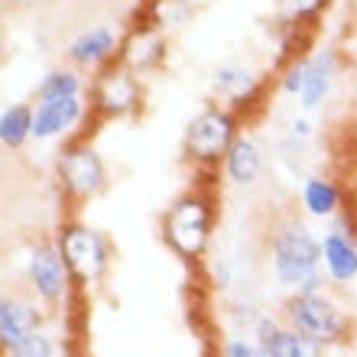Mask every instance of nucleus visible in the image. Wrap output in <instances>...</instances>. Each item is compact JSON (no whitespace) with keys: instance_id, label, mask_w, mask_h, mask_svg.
I'll list each match as a JSON object with an SVG mask.
<instances>
[{"instance_id":"393cba45","label":"nucleus","mask_w":357,"mask_h":357,"mask_svg":"<svg viewBox=\"0 0 357 357\" xmlns=\"http://www.w3.org/2000/svg\"><path fill=\"white\" fill-rule=\"evenodd\" d=\"M354 133H357V127H354Z\"/></svg>"},{"instance_id":"6e6552de","label":"nucleus","mask_w":357,"mask_h":357,"mask_svg":"<svg viewBox=\"0 0 357 357\" xmlns=\"http://www.w3.org/2000/svg\"><path fill=\"white\" fill-rule=\"evenodd\" d=\"M26 286L29 296H36L46 309H59L66 305L68 296L78 289L68 264L59 254L56 241H39V244L29 247L26 254Z\"/></svg>"},{"instance_id":"2eb2a0df","label":"nucleus","mask_w":357,"mask_h":357,"mask_svg":"<svg viewBox=\"0 0 357 357\" xmlns=\"http://www.w3.org/2000/svg\"><path fill=\"white\" fill-rule=\"evenodd\" d=\"M299 205L315 221H331L344 211V192L331 176H309L299 188Z\"/></svg>"},{"instance_id":"0eeeda50","label":"nucleus","mask_w":357,"mask_h":357,"mask_svg":"<svg viewBox=\"0 0 357 357\" xmlns=\"http://www.w3.org/2000/svg\"><path fill=\"white\" fill-rule=\"evenodd\" d=\"M88 104H91L94 121H121L143 107V82L137 72H130L121 62H111L91 78L88 88Z\"/></svg>"},{"instance_id":"423d86ee","label":"nucleus","mask_w":357,"mask_h":357,"mask_svg":"<svg viewBox=\"0 0 357 357\" xmlns=\"http://www.w3.org/2000/svg\"><path fill=\"white\" fill-rule=\"evenodd\" d=\"M56 178L68 202H91L107 188V166L101 153L94 150V143L78 137V140H68L59 153Z\"/></svg>"},{"instance_id":"9b49d317","label":"nucleus","mask_w":357,"mask_h":357,"mask_svg":"<svg viewBox=\"0 0 357 357\" xmlns=\"http://www.w3.org/2000/svg\"><path fill=\"white\" fill-rule=\"evenodd\" d=\"M321 273L331 286H351L357 280V234L348 225H335L321 237Z\"/></svg>"},{"instance_id":"6ab92c4d","label":"nucleus","mask_w":357,"mask_h":357,"mask_svg":"<svg viewBox=\"0 0 357 357\" xmlns=\"http://www.w3.org/2000/svg\"><path fill=\"white\" fill-rule=\"evenodd\" d=\"M264 348L270 357H325V344L312 341L309 335H302V331L289 328V325H282Z\"/></svg>"},{"instance_id":"f3484780","label":"nucleus","mask_w":357,"mask_h":357,"mask_svg":"<svg viewBox=\"0 0 357 357\" xmlns=\"http://www.w3.org/2000/svg\"><path fill=\"white\" fill-rule=\"evenodd\" d=\"M309 78L305 88L299 94V107L302 111H319L321 104L328 101L331 94V82H335V68H338V56L331 49H321L315 56H309Z\"/></svg>"},{"instance_id":"412c9836","label":"nucleus","mask_w":357,"mask_h":357,"mask_svg":"<svg viewBox=\"0 0 357 357\" xmlns=\"http://www.w3.org/2000/svg\"><path fill=\"white\" fill-rule=\"evenodd\" d=\"M7 357H59V348L56 341L49 338V331H33V335H26L23 341H17L10 351H3Z\"/></svg>"},{"instance_id":"dca6fc26","label":"nucleus","mask_w":357,"mask_h":357,"mask_svg":"<svg viewBox=\"0 0 357 357\" xmlns=\"http://www.w3.org/2000/svg\"><path fill=\"white\" fill-rule=\"evenodd\" d=\"M221 172L231 185H254L264 172V150L257 146L254 137H247V133L237 137L234 146L227 150L225 162H221Z\"/></svg>"},{"instance_id":"ddd939ff","label":"nucleus","mask_w":357,"mask_h":357,"mask_svg":"<svg viewBox=\"0 0 357 357\" xmlns=\"http://www.w3.org/2000/svg\"><path fill=\"white\" fill-rule=\"evenodd\" d=\"M46 312L36 296H3L0 299V348L10 351L17 341L43 328Z\"/></svg>"},{"instance_id":"aec40b11","label":"nucleus","mask_w":357,"mask_h":357,"mask_svg":"<svg viewBox=\"0 0 357 357\" xmlns=\"http://www.w3.org/2000/svg\"><path fill=\"white\" fill-rule=\"evenodd\" d=\"M72 94H85V78L78 75L75 66L49 68L36 85V101H52V98H72Z\"/></svg>"},{"instance_id":"4468645a","label":"nucleus","mask_w":357,"mask_h":357,"mask_svg":"<svg viewBox=\"0 0 357 357\" xmlns=\"http://www.w3.org/2000/svg\"><path fill=\"white\" fill-rule=\"evenodd\" d=\"M211 88H215V94L221 98L218 104H225V107L241 114L244 107H250V104L264 94V78L244 66H225L215 72Z\"/></svg>"},{"instance_id":"a211bd4d","label":"nucleus","mask_w":357,"mask_h":357,"mask_svg":"<svg viewBox=\"0 0 357 357\" xmlns=\"http://www.w3.org/2000/svg\"><path fill=\"white\" fill-rule=\"evenodd\" d=\"M33 121H36V104H7L0 111V146L3 150H23L33 140Z\"/></svg>"},{"instance_id":"f257e3e1","label":"nucleus","mask_w":357,"mask_h":357,"mask_svg":"<svg viewBox=\"0 0 357 357\" xmlns=\"http://www.w3.org/2000/svg\"><path fill=\"white\" fill-rule=\"evenodd\" d=\"M266 260L273 280L289 296L325 292L328 280L321 273V237H315V231L299 218H282L270 231Z\"/></svg>"},{"instance_id":"9d476101","label":"nucleus","mask_w":357,"mask_h":357,"mask_svg":"<svg viewBox=\"0 0 357 357\" xmlns=\"http://www.w3.org/2000/svg\"><path fill=\"white\" fill-rule=\"evenodd\" d=\"M121 43H123L121 33L114 26H107V23L88 26L66 46V59L78 72H82V68H85V72H101V68H107L111 62H117Z\"/></svg>"},{"instance_id":"4be33fe9","label":"nucleus","mask_w":357,"mask_h":357,"mask_svg":"<svg viewBox=\"0 0 357 357\" xmlns=\"http://www.w3.org/2000/svg\"><path fill=\"white\" fill-rule=\"evenodd\" d=\"M325 3H328V0H276V7H280L282 20H286L289 26H302L305 20H315Z\"/></svg>"},{"instance_id":"39448f33","label":"nucleus","mask_w":357,"mask_h":357,"mask_svg":"<svg viewBox=\"0 0 357 357\" xmlns=\"http://www.w3.org/2000/svg\"><path fill=\"white\" fill-rule=\"evenodd\" d=\"M282 321L289 328L309 335L325 348L348 341L351 335V315L341 309L338 299H331L325 292H309V296H286L282 302Z\"/></svg>"},{"instance_id":"1a4fd4ad","label":"nucleus","mask_w":357,"mask_h":357,"mask_svg":"<svg viewBox=\"0 0 357 357\" xmlns=\"http://www.w3.org/2000/svg\"><path fill=\"white\" fill-rule=\"evenodd\" d=\"M36 104V121H33V140L52 143L66 137L78 123L91 117V104L85 94H72V98H52V101H33Z\"/></svg>"},{"instance_id":"7ed1b4c3","label":"nucleus","mask_w":357,"mask_h":357,"mask_svg":"<svg viewBox=\"0 0 357 357\" xmlns=\"http://www.w3.org/2000/svg\"><path fill=\"white\" fill-rule=\"evenodd\" d=\"M241 137V114L225 104H205L182 130V156L195 169H221L227 150Z\"/></svg>"},{"instance_id":"f8f14e48","label":"nucleus","mask_w":357,"mask_h":357,"mask_svg":"<svg viewBox=\"0 0 357 357\" xmlns=\"http://www.w3.org/2000/svg\"><path fill=\"white\" fill-rule=\"evenodd\" d=\"M162 59H166V36H162V29L156 26V23H140V26H133L127 36H123L121 43V56H117V62L121 66H127L130 72H137V75H146V72H153V68L162 66Z\"/></svg>"},{"instance_id":"b1692460","label":"nucleus","mask_w":357,"mask_h":357,"mask_svg":"<svg viewBox=\"0 0 357 357\" xmlns=\"http://www.w3.org/2000/svg\"><path fill=\"white\" fill-rule=\"evenodd\" d=\"M286 321L282 319H276V315H257V321H254V335H257V341L260 344H266V341L276 335V331L282 328Z\"/></svg>"},{"instance_id":"20e7f679","label":"nucleus","mask_w":357,"mask_h":357,"mask_svg":"<svg viewBox=\"0 0 357 357\" xmlns=\"http://www.w3.org/2000/svg\"><path fill=\"white\" fill-rule=\"evenodd\" d=\"M52 241H56L62 260L68 264V273H72L78 289H91V286L104 282L114 254L107 237L98 227L85 225V221H62Z\"/></svg>"},{"instance_id":"5701e85b","label":"nucleus","mask_w":357,"mask_h":357,"mask_svg":"<svg viewBox=\"0 0 357 357\" xmlns=\"http://www.w3.org/2000/svg\"><path fill=\"white\" fill-rule=\"evenodd\" d=\"M218 357H270L266 348L260 341H250V338H225L221 348H218Z\"/></svg>"},{"instance_id":"f03ea898","label":"nucleus","mask_w":357,"mask_h":357,"mask_svg":"<svg viewBox=\"0 0 357 357\" xmlns=\"http://www.w3.org/2000/svg\"><path fill=\"white\" fill-rule=\"evenodd\" d=\"M218 225V208L211 188H188L160 218V234L172 254L185 264H195L208 254Z\"/></svg>"}]
</instances>
